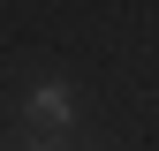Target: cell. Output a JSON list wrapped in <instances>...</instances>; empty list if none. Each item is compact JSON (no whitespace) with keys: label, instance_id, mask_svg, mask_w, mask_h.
Returning a JSON list of instances; mask_svg holds the SVG:
<instances>
[{"label":"cell","instance_id":"obj_1","mask_svg":"<svg viewBox=\"0 0 159 151\" xmlns=\"http://www.w3.org/2000/svg\"><path fill=\"white\" fill-rule=\"evenodd\" d=\"M30 121H38V128H68V121H76L68 83H38V91H30Z\"/></svg>","mask_w":159,"mask_h":151},{"label":"cell","instance_id":"obj_2","mask_svg":"<svg viewBox=\"0 0 159 151\" xmlns=\"http://www.w3.org/2000/svg\"><path fill=\"white\" fill-rule=\"evenodd\" d=\"M30 151H53V144H30Z\"/></svg>","mask_w":159,"mask_h":151}]
</instances>
